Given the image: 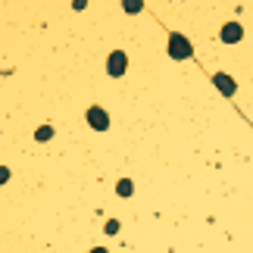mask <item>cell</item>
Segmentation results:
<instances>
[{"mask_svg":"<svg viewBox=\"0 0 253 253\" xmlns=\"http://www.w3.org/2000/svg\"><path fill=\"white\" fill-rule=\"evenodd\" d=\"M169 56L172 60H191L194 56V47H191V41L184 35H169Z\"/></svg>","mask_w":253,"mask_h":253,"instance_id":"obj_1","label":"cell"},{"mask_svg":"<svg viewBox=\"0 0 253 253\" xmlns=\"http://www.w3.org/2000/svg\"><path fill=\"white\" fill-rule=\"evenodd\" d=\"M6 181H9V169L0 166V184H6Z\"/></svg>","mask_w":253,"mask_h":253,"instance_id":"obj_10","label":"cell"},{"mask_svg":"<svg viewBox=\"0 0 253 253\" xmlns=\"http://www.w3.org/2000/svg\"><path fill=\"white\" fill-rule=\"evenodd\" d=\"M219 38L225 44H238L241 38H244V28H241V22H225V25H222V32H219Z\"/></svg>","mask_w":253,"mask_h":253,"instance_id":"obj_4","label":"cell"},{"mask_svg":"<svg viewBox=\"0 0 253 253\" xmlns=\"http://www.w3.org/2000/svg\"><path fill=\"white\" fill-rule=\"evenodd\" d=\"M87 125H91L94 131H106L110 128V113H106L103 106H87Z\"/></svg>","mask_w":253,"mask_h":253,"instance_id":"obj_3","label":"cell"},{"mask_svg":"<svg viewBox=\"0 0 253 253\" xmlns=\"http://www.w3.org/2000/svg\"><path fill=\"white\" fill-rule=\"evenodd\" d=\"M212 82H216V87H219V91L225 94V97H231V94L238 91V84H235V79H228V75H222V72H216V75H212Z\"/></svg>","mask_w":253,"mask_h":253,"instance_id":"obj_5","label":"cell"},{"mask_svg":"<svg viewBox=\"0 0 253 253\" xmlns=\"http://www.w3.org/2000/svg\"><path fill=\"white\" fill-rule=\"evenodd\" d=\"M50 138H53V125H41L35 131V141H50Z\"/></svg>","mask_w":253,"mask_h":253,"instance_id":"obj_8","label":"cell"},{"mask_svg":"<svg viewBox=\"0 0 253 253\" xmlns=\"http://www.w3.org/2000/svg\"><path fill=\"white\" fill-rule=\"evenodd\" d=\"M116 194H119V197H131V194H134V181L131 178H122L119 184H116Z\"/></svg>","mask_w":253,"mask_h":253,"instance_id":"obj_6","label":"cell"},{"mask_svg":"<svg viewBox=\"0 0 253 253\" xmlns=\"http://www.w3.org/2000/svg\"><path fill=\"white\" fill-rule=\"evenodd\" d=\"M122 9H125V13H141V9H144V0H122Z\"/></svg>","mask_w":253,"mask_h":253,"instance_id":"obj_7","label":"cell"},{"mask_svg":"<svg viewBox=\"0 0 253 253\" xmlns=\"http://www.w3.org/2000/svg\"><path fill=\"white\" fill-rule=\"evenodd\" d=\"M72 6H75V9H84V6H87V0H72Z\"/></svg>","mask_w":253,"mask_h":253,"instance_id":"obj_11","label":"cell"},{"mask_svg":"<svg viewBox=\"0 0 253 253\" xmlns=\"http://www.w3.org/2000/svg\"><path fill=\"white\" fill-rule=\"evenodd\" d=\"M91 253H110V250H106V247H94Z\"/></svg>","mask_w":253,"mask_h":253,"instance_id":"obj_12","label":"cell"},{"mask_svg":"<svg viewBox=\"0 0 253 253\" xmlns=\"http://www.w3.org/2000/svg\"><path fill=\"white\" fill-rule=\"evenodd\" d=\"M125 69H128V56H125V50H113L110 56H106V75L122 79Z\"/></svg>","mask_w":253,"mask_h":253,"instance_id":"obj_2","label":"cell"},{"mask_svg":"<svg viewBox=\"0 0 253 253\" xmlns=\"http://www.w3.org/2000/svg\"><path fill=\"white\" fill-rule=\"evenodd\" d=\"M103 231H106V235H119V222H116V219H110V222L103 225Z\"/></svg>","mask_w":253,"mask_h":253,"instance_id":"obj_9","label":"cell"}]
</instances>
